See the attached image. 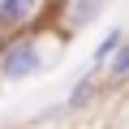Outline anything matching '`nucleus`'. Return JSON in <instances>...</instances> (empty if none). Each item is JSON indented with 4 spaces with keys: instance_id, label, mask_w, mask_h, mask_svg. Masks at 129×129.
<instances>
[{
    "instance_id": "obj_1",
    "label": "nucleus",
    "mask_w": 129,
    "mask_h": 129,
    "mask_svg": "<svg viewBox=\"0 0 129 129\" xmlns=\"http://www.w3.org/2000/svg\"><path fill=\"white\" fill-rule=\"evenodd\" d=\"M60 52H64V35L52 22H39V26H26V30L5 35V43H0V82L17 86V82L39 78L43 69L56 64Z\"/></svg>"
},
{
    "instance_id": "obj_2",
    "label": "nucleus",
    "mask_w": 129,
    "mask_h": 129,
    "mask_svg": "<svg viewBox=\"0 0 129 129\" xmlns=\"http://www.w3.org/2000/svg\"><path fill=\"white\" fill-rule=\"evenodd\" d=\"M99 13H103V0H64V5H56V9L47 13V22L69 39V35H78V30H90V26L99 22Z\"/></svg>"
},
{
    "instance_id": "obj_6",
    "label": "nucleus",
    "mask_w": 129,
    "mask_h": 129,
    "mask_svg": "<svg viewBox=\"0 0 129 129\" xmlns=\"http://www.w3.org/2000/svg\"><path fill=\"white\" fill-rule=\"evenodd\" d=\"M120 39H125V30H120V26H112V30H108V35L99 39V47H95V56H90V69H103V60H108V52H112V47H116Z\"/></svg>"
},
{
    "instance_id": "obj_8",
    "label": "nucleus",
    "mask_w": 129,
    "mask_h": 129,
    "mask_svg": "<svg viewBox=\"0 0 129 129\" xmlns=\"http://www.w3.org/2000/svg\"><path fill=\"white\" fill-rule=\"evenodd\" d=\"M0 43H5V30H0Z\"/></svg>"
},
{
    "instance_id": "obj_3",
    "label": "nucleus",
    "mask_w": 129,
    "mask_h": 129,
    "mask_svg": "<svg viewBox=\"0 0 129 129\" xmlns=\"http://www.w3.org/2000/svg\"><path fill=\"white\" fill-rule=\"evenodd\" d=\"M47 22V0H0V30L13 35L26 26Z\"/></svg>"
},
{
    "instance_id": "obj_7",
    "label": "nucleus",
    "mask_w": 129,
    "mask_h": 129,
    "mask_svg": "<svg viewBox=\"0 0 129 129\" xmlns=\"http://www.w3.org/2000/svg\"><path fill=\"white\" fill-rule=\"evenodd\" d=\"M56 5H64V0H47V13H52V9H56Z\"/></svg>"
},
{
    "instance_id": "obj_4",
    "label": "nucleus",
    "mask_w": 129,
    "mask_h": 129,
    "mask_svg": "<svg viewBox=\"0 0 129 129\" xmlns=\"http://www.w3.org/2000/svg\"><path fill=\"white\" fill-rule=\"evenodd\" d=\"M99 69H86L78 82H73V90H69V99L60 103V112H82V108H90L95 103V95H99Z\"/></svg>"
},
{
    "instance_id": "obj_5",
    "label": "nucleus",
    "mask_w": 129,
    "mask_h": 129,
    "mask_svg": "<svg viewBox=\"0 0 129 129\" xmlns=\"http://www.w3.org/2000/svg\"><path fill=\"white\" fill-rule=\"evenodd\" d=\"M99 73H108V82H125V78H129V35L108 52V60H103Z\"/></svg>"
}]
</instances>
